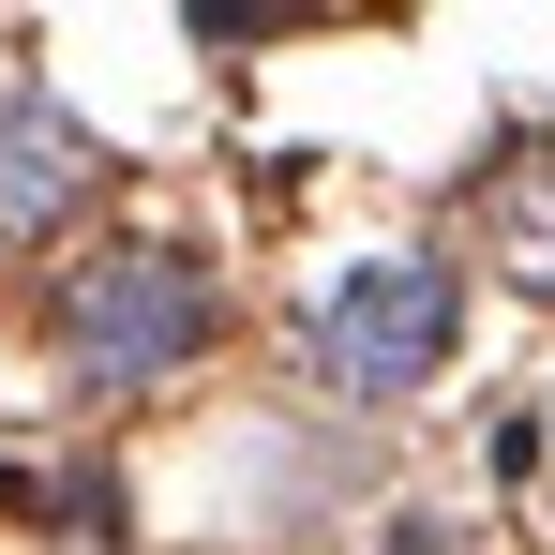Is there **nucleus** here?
I'll use <instances>...</instances> for the list:
<instances>
[{
    "label": "nucleus",
    "instance_id": "obj_1",
    "mask_svg": "<svg viewBox=\"0 0 555 555\" xmlns=\"http://www.w3.org/2000/svg\"><path fill=\"white\" fill-rule=\"evenodd\" d=\"M210 271H195L181 241H105L76 271L46 285V346L76 361V390H151V375H181L210 346Z\"/></svg>",
    "mask_w": 555,
    "mask_h": 555
},
{
    "label": "nucleus",
    "instance_id": "obj_2",
    "mask_svg": "<svg viewBox=\"0 0 555 555\" xmlns=\"http://www.w3.org/2000/svg\"><path fill=\"white\" fill-rule=\"evenodd\" d=\"M451 315H465L451 256H375V271H346L300 315V346L346 375V390H421V375L451 361Z\"/></svg>",
    "mask_w": 555,
    "mask_h": 555
},
{
    "label": "nucleus",
    "instance_id": "obj_3",
    "mask_svg": "<svg viewBox=\"0 0 555 555\" xmlns=\"http://www.w3.org/2000/svg\"><path fill=\"white\" fill-rule=\"evenodd\" d=\"M91 195H105V151L30 91V76H0V256H30V241L76 225Z\"/></svg>",
    "mask_w": 555,
    "mask_h": 555
},
{
    "label": "nucleus",
    "instance_id": "obj_4",
    "mask_svg": "<svg viewBox=\"0 0 555 555\" xmlns=\"http://www.w3.org/2000/svg\"><path fill=\"white\" fill-rule=\"evenodd\" d=\"M495 225H511V271H541V285H555V210H541V166H526V181H495Z\"/></svg>",
    "mask_w": 555,
    "mask_h": 555
}]
</instances>
